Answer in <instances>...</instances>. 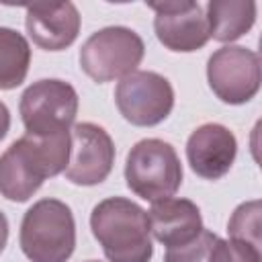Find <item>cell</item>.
Segmentation results:
<instances>
[{
    "label": "cell",
    "instance_id": "obj_3",
    "mask_svg": "<svg viewBox=\"0 0 262 262\" xmlns=\"http://www.w3.org/2000/svg\"><path fill=\"white\" fill-rule=\"evenodd\" d=\"M18 244L31 262H68L76 250V221L59 199H41L20 221Z\"/></svg>",
    "mask_w": 262,
    "mask_h": 262
},
{
    "label": "cell",
    "instance_id": "obj_19",
    "mask_svg": "<svg viewBox=\"0 0 262 262\" xmlns=\"http://www.w3.org/2000/svg\"><path fill=\"white\" fill-rule=\"evenodd\" d=\"M8 129H10V111H8V106L0 100V141L6 137Z\"/></svg>",
    "mask_w": 262,
    "mask_h": 262
},
{
    "label": "cell",
    "instance_id": "obj_17",
    "mask_svg": "<svg viewBox=\"0 0 262 262\" xmlns=\"http://www.w3.org/2000/svg\"><path fill=\"white\" fill-rule=\"evenodd\" d=\"M207 262H262V252L248 242L217 237L209 250Z\"/></svg>",
    "mask_w": 262,
    "mask_h": 262
},
{
    "label": "cell",
    "instance_id": "obj_15",
    "mask_svg": "<svg viewBox=\"0 0 262 262\" xmlns=\"http://www.w3.org/2000/svg\"><path fill=\"white\" fill-rule=\"evenodd\" d=\"M31 45L27 37L10 27H0V90L20 86L29 74Z\"/></svg>",
    "mask_w": 262,
    "mask_h": 262
},
{
    "label": "cell",
    "instance_id": "obj_16",
    "mask_svg": "<svg viewBox=\"0 0 262 262\" xmlns=\"http://www.w3.org/2000/svg\"><path fill=\"white\" fill-rule=\"evenodd\" d=\"M227 233L231 239L248 242L260 250V201H246L235 207L227 221Z\"/></svg>",
    "mask_w": 262,
    "mask_h": 262
},
{
    "label": "cell",
    "instance_id": "obj_11",
    "mask_svg": "<svg viewBox=\"0 0 262 262\" xmlns=\"http://www.w3.org/2000/svg\"><path fill=\"white\" fill-rule=\"evenodd\" d=\"M237 156L235 135L221 123H205L196 127L186 141V160L192 172L205 180L223 178Z\"/></svg>",
    "mask_w": 262,
    "mask_h": 262
},
{
    "label": "cell",
    "instance_id": "obj_13",
    "mask_svg": "<svg viewBox=\"0 0 262 262\" xmlns=\"http://www.w3.org/2000/svg\"><path fill=\"white\" fill-rule=\"evenodd\" d=\"M147 221L151 235L166 248L184 246L205 229L196 203L180 196L154 201L147 211Z\"/></svg>",
    "mask_w": 262,
    "mask_h": 262
},
{
    "label": "cell",
    "instance_id": "obj_2",
    "mask_svg": "<svg viewBox=\"0 0 262 262\" xmlns=\"http://www.w3.org/2000/svg\"><path fill=\"white\" fill-rule=\"evenodd\" d=\"M90 229L108 262H149L154 256L147 211L125 196L94 205Z\"/></svg>",
    "mask_w": 262,
    "mask_h": 262
},
{
    "label": "cell",
    "instance_id": "obj_7",
    "mask_svg": "<svg viewBox=\"0 0 262 262\" xmlns=\"http://www.w3.org/2000/svg\"><path fill=\"white\" fill-rule=\"evenodd\" d=\"M115 104L135 127H154L174 108V88L168 78L149 70H135L115 88Z\"/></svg>",
    "mask_w": 262,
    "mask_h": 262
},
{
    "label": "cell",
    "instance_id": "obj_20",
    "mask_svg": "<svg viewBox=\"0 0 262 262\" xmlns=\"http://www.w3.org/2000/svg\"><path fill=\"white\" fill-rule=\"evenodd\" d=\"M6 242H8V219H6V215L0 211V254H2L4 248H6Z\"/></svg>",
    "mask_w": 262,
    "mask_h": 262
},
{
    "label": "cell",
    "instance_id": "obj_12",
    "mask_svg": "<svg viewBox=\"0 0 262 262\" xmlns=\"http://www.w3.org/2000/svg\"><path fill=\"white\" fill-rule=\"evenodd\" d=\"M25 10V27L37 47L61 51L78 39L82 18L74 2H35Z\"/></svg>",
    "mask_w": 262,
    "mask_h": 262
},
{
    "label": "cell",
    "instance_id": "obj_10",
    "mask_svg": "<svg viewBox=\"0 0 262 262\" xmlns=\"http://www.w3.org/2000/svg\"><path fill=\"white\" fill-rule=\"evenodd\" d=\"M147 8L156 12L154 31L158 41L176 53L199 51L207 45L209 25L203 6L192 0L176 2H147Z\"/></svg>",
    "mask_w": 262,
    "mask_h": 262
},
{
    "label": "cell",
    "instance_id": "obj_18",
    "mask_svg": "<svg viewBox=\"0 0 262 262\" xmlns=\"http://www.w3.org/2000/svg\"><path fill=\"white\" fill-rule=\"evenodd\" d=\"M217 237H219L217 233L203 229L192 242H188L184 246L168 248L164 254V262H207L209 250Z\"/></svg>",
    "mask_w": 262,
    "mask_h": 262
},
{
    "label": "cell",
    "instance_id": "obj_5",
    "mask_svg": "<svg viewBox=\"0 0 262 262\" xmlns=\"http://www.w3.org/2000/svg\"><path fill=\"white\" fill-rule=\"evenodd\" d=\"M145 53L143 39L129 27H104L92 33L80 47V68L82 72L98 82L123 80L133 74L141 63Z\"/></svg>",
    "mask_w": 262,
    "mask_h": 262
},
{
    "label": "cell",
    "instance_id": "obj_9",
    "mask_svg": "<svg viewBox=\"0 0 262 262\" xmlns=\"http://www.w3.org/2000/svg\"><path fill=\"white\" fill-rule=\"evenodd\" d=\"M115 143L96 123H78L70 129V160L66 178L80 186H94L108 178L115 164Z\"/></svg>",
    "mask_w": 262,
    "mask_h": 262
},
{
    "label": "cell",
    "instance_id": "obj_8",
    "mask_svg": "<svg viewBox=\"0 0 262 262\" xmlns=\"http://www.w3.org/2000/svg\"><path fill=\"white\" fill-rule=\"evenodd\" d=\"M207 80L221 102H250L260 90V55L242 45L219 47L207 61Z\"/></svg>",
    "mask_w": 262,
    "mask_h": 262
},
{
    "label": "cell",
    "instance_id": "obj_1",
    "mask_svg": "<svg viewBox=\"0 0 262 262\" xmlns=\"http://www.w3.org/2000/svg\"><path fill=\"white\" fill-rule=\"evenodd\" d=\"M70 133L53 137L23 135L0 156V194L12 203L29 201L41 184L66 170Z\"/></svg>",
    "mask_w": 262,
    "mask_h": 262
},
{
    "label": "cell",
    "instance_id": "obj_14",
    "mask_svg": "<svg viewBox=\"0 0 262 262\" xmlns=\"http://www.w3.org/2000/svg\"><path fill=\"white\" fill-rule=\"evenodd\" d=\"M256 10L254 0H209L205 12L209 37L219 43L237 41L254 27Z\"/></svg>",
    "mask_w": 262,
    "mask_h": 262
},
{
    "label": "cell",
    "instance_id": "obj_6",
    "mask_svg": "<svg viewBox=\"0 0 262 262\" xmlns=\"http://www.w3.org/2000/svg\"><path fill=\"white\" fill-rule=\"evenodd\" d=\"M18 111L27 135L53 137L70 133L78 115V92L66 80L43 78L23 92Z\"/></svg>",
    "mask_w": 262,
    "mask_h": 262
},
{
    "label": "cell",
    "instance_id": "obj_4",
    "mask_svg": "<svg viewBox=\"0 0 262 262\" xmlns=\"http://www.w3.org/2000/svg\"><path fill=\"white\" fill-rule=\"evenodd\" d=\"M125 182L143 201L174 196L182 184V164L172 143L158 137L137 141L125 160Z\"/></svg>",
    "mask_w": 262,
    "mask_h": 262
},
{
    "label": "cell",
    "instance_id": "obj_21",
    "mask_svg": "<svg viewBox=\"0 0 262 262\" xmlns=\"http://www.w3.org/2000/svg\"><path fill=\"white\" fill-rule=\"evenodd\" d=\"M86 262H100V260H86Z\"/></svg>",
    "mask_w": 262,
    "mask_h": 262
}]
</instances>
